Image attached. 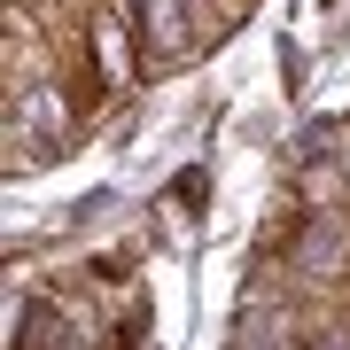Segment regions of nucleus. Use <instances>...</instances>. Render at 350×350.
Masks as SVG:
<instances>
[{"label":"nucleus","mask_w":350,"mask_h":350,"mask_svg":"<svg viewBox=\"0 0 350 350\" xmlns=\"http://www.w3.org/2000/svg\"><path fill=\"white\" fill-rule=\"evenodd\" d=\"M304 350H350V312H335V319H319L312 335H304Z\"/></svg>","instance_id":"nucleus-2"},{"label":"nucleus","mask_w":350,"mask_h":350,"mask_svg":"<svg viewBox=\"0 0 350 350\" xmlns=\"http://www.w3.org/2000/svg\"><path fill=\"white\" fill-rule=\"evenodd\" d=\"M342 211H350V202H342Z\"/></svg>","instance_id":"nucleus-3"},{"label":"nucleus","mask_w":350,"mask_h":350,"mask_svg":"<svg viewBox=\"0 0 350 350\" xmlns=\"http://www.w3.org/2000/svg\"><path fill=\"white\" fill-rule=\"evenodd\" d=\"M16 350H70V319H63L55 296H31L16 312Z\"/></svg>","instance_id":"nucleus-1"}]
</instances>
